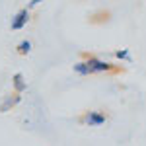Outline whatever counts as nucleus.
Masks as SVG:
<instances>
[{"mask_svg": "<svg viewBox=\"0 0 146 146\" xmlns=\"http://www.w3.org/2000/svg\"><path fill=\"white\" fill-rule=\"evenodd\" d=\"M86 62H88V66H90L92 74H100V72H111V70H113V64H111V62L101 60V58H98V56H88V58H86Z\"/></svg>", "mask_w": 146, "mask_h": 146, "instance_id": "nucleus-1", "label": "nucleus"}, {"mask_svg": "<svg viewBox=\"0 0 146 146\" xmlns=\"http://www.w3.org/2000/svg\"><path fill=\"white\" fill-rule=\"evenodd\" d=\"M105 121H107V117L101 111H88L82 117V123L88 127H101V125H105Z\"/></svg>", "mask_w": 146, "mask_h": 146, "instance_id": "nucleus-2", "label": "nucleus"}, {"mask_svg": "<svg viewBox=\"0 0 146 146\" xmlns=\"http://www.w3.org/2000/svg\"><path fill=\"white\" fill-rule=\"evenodd\" d=\"M27 22H29V8H23V10H20L14 18H12L10 27L14 29V31H18V29H23V27L27 25Z\"/></svg>", "mask_w": 146, "mask_h": 146, "instance_id": "nucleus-3", "label": "nucleus"}, {"mask_svg": "<svg viewBox=\"0 0 146 146\" xmlns=\"http://www.w3.org/2000/svg\"><path fill=\"white\" fill-rule=\"evenodd\" d=\"M12 88H14V92H18V94H23V92L27 90V82H25L22 72H16L12 76Z\"/></svg>", "mask_w": 146, "mask_h": 146, "instance_id": "nucleus-4", "label": "nucleus"}, {"mask_svg": "<svg viewBox=\"0 0 146 146\" xmlns=\"http://www.w3.org/2000/svg\"><path fill=\"white\" fill-rule=\"evenodd\" d=\"M20 101H22V96H20V94L16 92V96H14V98H6V100H4V103L0 105V111H2V113H6L8 109H10V107L18 105Z\"/></svg>", "mask_w": 146, "mask_h": 146, "instance_id": "nucleus-5", "label": "nucleus"}, {"mask_svg": "<svg viewBox=\"0 0 146 146\" xmlns=\"http://www.w3.org/2000/svg\"><path fill=\"white\" fill-rule=\"evenodd\" d=\"M74 72L80 74V76H90V74H92V70H90V66H88V62H86V60L74 62Z\"/></svg>", "mask_w": 146, "mask_h": 146, "instance_id": "nucleus-6", "label": "nucleus"}, {"mask_svg": "<svg viewBox=\"0 0 146 146\" xmlns=\"http://www.w3.org/2000/svg\"><path fill=\"white\" fill-rule=\"evenodd\" d=\"M16 49H18V53H20V55H27V53L31 51V41L23 39V41H20V43H18V47H16Z\"/></svg>", "mask_w": 146, "mask_h": 146, "instance_id": "nucleus-7", "label": "nucleus"}, {"mask_svg": "<svg viewBox=\"0 0 146 146\" xmlns=\"http://www.w3.org/2000/svg\"><path fill=\"white\" fill-rule=\"evenodd\" d=\"M115 56H117L119 60H127V62L133 60V56H131V53H129V49H119V51H115Z\"/></svg>", "mask_w": 146, "mask_h": 146, "instance_id": "nucleus-8", "label": "nucleus"}, {"mask_svg": "<svg viewBox=\"0 0 146 146\" xmlns=\"http://www.w3.org/2000/svg\"><path fill=\"white\" fill-rule=\"evenodd\" d=\"M43 0H29V4H27V8H35L37 4H41Z\"/></svg>", "mask_w": 146, "mask_h": 146, "instance_id": "nucleus-9", "label": "nucleus"}]
</instances>
